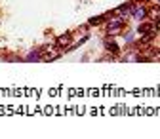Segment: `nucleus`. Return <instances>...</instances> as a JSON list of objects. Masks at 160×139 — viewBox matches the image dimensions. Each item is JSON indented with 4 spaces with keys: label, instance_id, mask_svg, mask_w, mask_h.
<instances>
[{
    "label": "nucleus",
    "instance_id": "obj_8",
    "mask_svg": "<svg viewBox=\"0 0 160 139\" xmlns=\"http://www.w3.org/2000/svg\"><path fill=\"white\" fill-rule=\"evenodd\" d=\"M156 4H158V6H160V0H156Z\"/></svg>",
    "mask_w": 160,
    "mask_h": 139
},
{
    "label": "nucleus",
    "instance_id": "obj_5",
    "mask_svg": "<svg viewBox=\"0 0 160 139\" xmlns=\"http://www.w3.org/2000/svg\"><path fill=\"white\" fill-rule=\"evenodd\" d=\"M105 46H107V50H109V52H112V53H118V52H120V50H118V46H116V42H112L111 38H107V40H105Z\"/></svg>",
    "mask_w": 160,
    "mask_h": 139
},
{
    "label": "nucleus",
    "instance_id": "obj_1",
    "mask_svg": "<svg viewBox=\"0 0 160 139\" xmlns=\"http://www.w3.org/2000/svg\"><path fill=\"white\" fill-rule=\"evenodd\" d=\"M124 27V17H120V15H114V19H111L109 21V27H107V34L112 36L116 32H120Z\"/></svg>",
    "mask_w": 160,
    "mask_h": 139
},
{
    "label": "nucleus",
    "instance_id": "obj_3",
    "mask_svg": "<svg viewBox=\"0 0 160 139\" xmlns=\"http://www.w3.org/2000/svg\"><path fill=\"white\" fill-rule=\"evenodd\" d=\"M139 34H149V32H154V25L152 23H141L139 25Z\"/></svg>",
    "mask_w": 160,
    "mask_h": 139
},
{
    "label": "nucleus",
    "instance_id": "obj_6",
    "mask_svg": "<svg viewBox=\"0 0 160 139\" xmlns=\"http://www.w3.org/2000/svg\"><path fill=\"white\" fill-rule=\"evenodd\" d=\"M99 23H103V17L99 15V17H93V19H90V25H99Z\"/></svg>",
    "mask_w": 160,
    "mask_h": 139
},
{
    "label": "nucleus",
    "instance_id": "obj_2",
    "mask_svg": "<svg viewBox=\"0 0 160 139\" xmlns=\"http://www.w3.org/2000/svg\"><path fill=\"white\" fill-rule=\"evenodd\" d=\"M59 48H65V46H69L71 44V34L69 32H65V34H61V36H59L57 38V42H55Z\"/></svg>",
    "mask_w": 160,
    "mask_h": 139
},
{
    "label": "nucleus",
    "instance_id": "obj_4",
    "mask_svg": "<svg viewBox=\"0 0 160 139\" xmlns=\"http://www.w3.org/2000/svg\"><path fill=\"white\" fill-rule=\"evenodd\" d=\"M145 15H147V10H145V8H137V10H133V19H137V21H141Z\"/></svg>",
    "mask_w": 160,
    "mask_h": 139
},
{
    "label": "nucleus",
    "instance_id": "obj_7",
    "mask_svg": "<svg viewBox=\"0 0 160 139\" xmlns=\"http://www.w3.org/2000/svg\"><path fill=\"white\" fill-rule=\"evenodd\" d=\"M154 31H160V17H156V23H154Z\"/></svg>",
    "mask_w": 160,
    "mask_h": 139
}]
</instances>
